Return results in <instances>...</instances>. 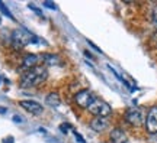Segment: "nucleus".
<instances>
[{"instance_id": "nucleus-9", "label": "nucleus", "mask_w": 157, "mask_h": 143, "mask_svg": "<svg viewBox=\"0 0 157 143\" xmlns=\"http://www.w3.org/2000/svg\"><path fill=\"white\" fill-rule=\"evenodd\" d=\"M108 126V120L103 117H95L93 120L90 121V127L95 130V132H103Z\"/></svg>"}, {"instance_id": "nucleus-14", "label": "nucleus", "mask_w": 157, "mask_h": 143, "mask_svg": "<svg viewBox=\"0 0 157 143\" xmlns=\"http://www.w3.org/2000/svg\"><path fill=\"white\" fill-rule=\"evenodd\" d=\"M0 9H2V12H3V13H5V15H6V16H7V17H10V19H13V16H12V15H10V12L7 10V9H6V6L3 5L2 2H0Z\"/></svg>"}, {"instance_id": "nucleus-16", "label": "nucleus", "mask_w": 157, "mask_h": 143, "mask_svg": "<svg viewBox=\"0 0 157 143\" xmlns=\"http://www.w3.org/2000/svg\"><path fill=\"white\" fill-rule=\"evenodd\" d=\"M74 134H76V139H77V140H78L80 143H84V142H86L84 139H82V136H80V134H78L77 132H74Z\"/></svg>"}, {"instance_id": "nucleus-3", "label": "nucleus", "mask_w": 157, "mask_h": 143, "mask_svg": "<svg viewBox=\"0 0 157 143\" xmlns=\"http://www.w3.org/2000/svg\"><path fill=\"white\" fill-rule=\"evenodd\" d=\"M89 111L92 114H95L96 117H103L105 119V117H108V116L111 114L112 109H111V105L108 104V103L95 98V101L89 105Z\"/></svg>"}, {"instance_id": "nucleus-8", "label": "nucleus", "mask_w": 157, "mask_h": 143, "mask_svg": "<svg viewBox=\"0 0 157 143\" xmlns=\"http://www.w3.org/2000/svg\"><path fill=\"white\" fill-rule=\"evenodd\" d=\"M39 62H42V55H35V54H29L23 58L22 61V65L21 68L25 70V71H28L31 68H35V66H38Z\"/></svg>"}, {"instance_id": "nucleus-4", "label": "nucleus", "mask_w": 157, "mask_h": 143, "mask_svg": "<svg viewBox=\"0 0 157 143\" xmlns=\"http://www.w3.org/2000/svg\"><path fill=\"white\" fill-rule=\"evenodd\" d=\"M95 95L93 93L90 91V90H82L80 93L76 94V97H74V101H76V104L80 105V107H83V109H89V105L95 101Z\"/></svg>"}, {"instance_id": "nucleus-6", "label": "nucleus", "mask_w": 157, "mask_h": 143, "mask_svg": "<svg viewBox=\"0 0 157 143\" xmlns=\"http://www.w3.org/2000/svg\"><path fill=\"white\" fill-rule=\"evenodd\" d=\"M125 119H127V121L131 123L132 126H140L141 121H143V113H141L140 109L132 107V109H128V110H127Z\"/></svg>"}, {"instance_id": "nucleus-2", "label": "nucleus", "mask_w": 157, "mask_h": 143, "mask_svg": "<svg viewBox=\"0 0 157 143\" xmlns=\"http://www.w3.org/2000/svg\"><path fill=\"white\" fill-rule=\"evenodd\" d=\"M38 42L39 38H36L34 33L28 32L26 29H16L12 33V45L16 49H21V48H23V46H26L29 44H38Z\"/></svg>"}, {"instance_id": "nucleus-11", "label": "nucleus", "mask_w": 157, "mask_h": 143, "mask_svg": "<svg viewBox=\"0 0 157 143\" xmlns=\"http://www.w3.org/2000/svg\"><path fill=\"white\" fill-rule=\"evenodd\" d=\"M45 103L48 105H52V107H57V105H60V95L57 93H51L47 95V98H45Z\"/></svg>"}, {"instance_id": "nucleus-17", "label": "nucleus", "mask_w": 157, "mask_h": 143, "mask_svg": "<svg viewBox=\"0 0 157 143\" xmlns=\"http://www.w3.org/2000/svg\"><path fill=\"white\" fill-rule=\"evenodd\" d=\"M13 121H22V119L17 117V116H15V117H13Z\"/></svg>"}, {"instance_id": "nucleus-5", "label": "nucleus", "mask_w": 157, "mask_h": 143, "mask_svg": "<svg viewBox=\"0 0 157 143\" xmlns=\"http://www.w3.org/2000/svg\"><path fill=\"white\" fill-rule=\"evenodd\" d=\"M146 130L148 133H157V105L151 107L146 117Z\"/></svg>"}, {"instance_id": "nucleus-15", "label": "nucleus", "mask_w": 157, "mask_h": 143, "mask_svg": "<svg viewBox=\"0 0 157 143\" xmlns=\"http://www.w3.org/2000/svg\"><path fill=\"white\" fill-rule=\"evenodd\" d=\"M44 6L45 7H50V9H57L56 3H51V2H44Z\"/></svg>"}, {"instance_id": "nucleus-7", "label": "nucleus", "mask_w": 157, "mask_h": 143, "mask_svg": "<svg viewBox=\"0 0 157 143\" xmlns=\"http://www.w3.org/2000/svg\"><path fill=\"white\" fill-rule=\"evenodd\" d=\"M21 107L34 116H39L44 111L42 105L39 103H36V101H34V100H23V101H21Z\"/></svg>"}, {"instance_id": "nucleus-10", "label": "nucleus", "mask_w": 157, "mask_h": 143, "mask_svg": "<svg viewBox=\"0 0 157 143\" xmlns=\"http://www.w3.org/2000/svg\"><path fill=\"white\" fill-rule=\"evenodd\" d=\"M111 139H112L113 143H125L127 142V134H125L122 130L115 129V130L111 132Z\"/></svg>"}, {"instance_id": "nucleus-12", "label": "nucleus", "mask_w": 157, "mask_h": 143, "mask_svg": "<svg viewBox=\"0 0 157 143\" xmlns=\"http://www.w3.org/2000/svg\"><path fill=\"white\" fill-rule=\"evenodd\" d=\"M42 62L48 64V65H60L61 64L57 55H42Z\"/></svg>"}, {"instance_id": "nucleus-1", "label": "nucleus", "mask_w": 157, "mask_h": 143, "mask_svg": "<svg viewBox=\"0 0 157 143\" xmlns=\"http://www.w3.org/2000/svg\"><path fill=\"white\" fill-rule=\"evenodd\" d=\"M47 77H48V71H47L45 66L38 65L35 68H31L28 71H25V74L21 78V87L23 88L36 87L41 83H44Z\"/></svg>"}, {"instance_id": "nucleus-13", "label": "nucleus", "mask_w": 157, "mask_h": 143, "mask_svg": "<svg viewBox=\"0 0 157 143\" xmlns=\"http://www.w3.org/2000/svg\"><path fill=\"white\" fill-rule=\"evenodd\" d=\"M151 25L154 29H157V6L151 10Z\"/></svg>"}]
</instances>
